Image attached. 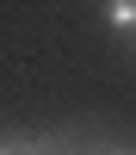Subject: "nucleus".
<instances>
[{
    "label": "nucleus",
    "instance_id": "4",
    "mask_svg": "<svg viewBox=\"0 0 136 155\" xmlns=\"http://www.w3.org/2000/svg\"><path fill=\"white\" fill-rule=\"evenodd\" d=\"M0 155H6V149H0Z\"/></svg>",
    "mask_w": 136,
    "mask_h": 155
},
{
    "label": "nucleus",
    "instance_id": "3",
    "mask_svg": "<svg viewBox=\"0 0 136 155\" xmlns=\"http://www.w3.org/2000/svg\"><path fill=\"white\" fill-rule=\"evenodd\" d=\"M105 155H130V149H105Z\"/></svg>",
    "mask_w": 136,
    "mask_h": 155
},
{
    "label": "nucleus",
    "instance_id": "2",
    "mask_svg": "<svg viewBox=\"0 0 136 155\" xmlns=\"http://www.w3.org/2000/svg\"><path fill=\"white\" fill-rule=\"evenodd\" d=\"M6 155H49V149H6Z\"/></svg>",
    "mask_w": 136,
    "mask_h": 155
},
{
    "label": "nucleus",
    "instance_id": "1",
    "mask_svg": "<svg viewBox=\"0 0 136 155\" xmlns=\"http://www.w3.org/2000/svg\"><path fill=\"white\" fill-rule=\"evenodd\" d=\"M105 25H111L118 37H130V31H136V0H105Z\"/></svg>",
    "mask_w": 136,
    "mask_h": 155
}]
</instances>
